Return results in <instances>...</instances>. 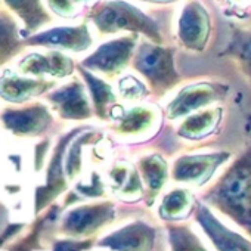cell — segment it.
I'll return each instance as SVG.
<instances>
[{
	"label": "cell",
	"mask_w": 251,
	"mask_h": 251,
	"mask_svg": "<svg viewBox=\"0 0 251 251\" xmlns=\"http://www.w3.org/2000/svg\"><path fill=\"white\" fill-rule=\"evenodd\" d=\"M53 84L55 81H48L45 78H25L14 71H5L0 77V96L14 103H23L46 93Z\"/></svg>",
	"instance_id": "cell-14"
},
{
	"label": "cell",
	"mask_w": 251,
	"mask_h": 251,
	"mask_svg": "<svg viewBox=\"0 0 251 251\" xmlns=\"http://www.w3.org/2000/svg\"><path fill=\"white\" fill-rule=\"evenodd\" d=\"M211 30L213 24L208 9L200 0H186L176 23L179 45L189 52L201 53L208 46Z\"/></svg>",
	"instance_id": "cell-6"
},
{
	"label": "cell",
	"mask_w": 251,
	"mask_h": 251,
	"mask_svg": "<svg viewBox=\"0 0 251 251\" xmlns=\"http://www.w3.org/2000/svg\"><path fill=\"white\" fill-rule=\"evenodd\" d=\"M139 43V34H127L100 45L80 65L92 73L115 78L126 71L133 59V53Z\"/></svg>",
	"instance_id": "cell-5"
},
{
	"label": "cell",
	"mask_w": 251,
	"mask_h": 251,
	"mask_svg": "<svg viewBox=\"0 0 251 251\" xmlns=\"http://www.w3.org/2000/svg\"><path fill=\"white\" fill-rule=\"evenodd\" d=\"M86 2H89V0H73L74 6H77V5H80V3H86Z\"/></svg>",
	"instance_id": "cell-28"
},
{
	"label": "cell",
	"mask_w": 251,
	"mask_h": 251,
	"mask_svg": "<svg viewBox=\"0 0 251 251\" xmlns=\"http://www.w3.org/2000/svg\"><path fill=\"white\" fill-rule=\"evenodd\" d=\"M230 157L232 154L227 151L183 154L173 161L170 175L177 183L202 186L214 176L219 167L230 160Z\"/></svg>",
	"instance_id": "cell-7"
},
{
	"label": "cell",
	"mask_w": 251,
	"mask_h": 251,
	"mask_svg": "<svg viewBox=\"0 0 251 251\" xmlns=\"http://www.w3.org/2000/svg\"><path fill=\"white\" fill-rule=\"evenodd\" d=\"M138 172L145 186V197L148 198V205H152L154 200L169 180V164L161 154L152 152L144 155L138 161Z\"/></svg>",
	"instance_id": "cell-17"
},
{
	"label": "cell",
	"mask_w": 251,
	"mask_h": 251,
	"mask_svg": "<svg viewBox=\"0 0 251 251\" xmlns=\"http://www.w3.org/2000/svg\"><path fill=\"white\" fill-rule=\"evenodd\" d=\"M25 24L28 30H37L52 21L42 5V0H3Z\"/></svg>",
	"instance_id": "cell-22"
},
{
	"label": "cell",
	"mask_w": 251,
	"mask_h": 251,
	"mask_svg": "<svg viewBox=\"0 0 251 251\" xmlns=\"http://www.w3.org/2000/svg\"><path fill=\"white\" fill-rule=\"evenodd\" d=\"M160 124V114L152 105H135L123 109L117 118L114 130L120 136L141 138L152 133Z\"/></svg>",
	"instance_id": "cell-13"
},
{
	"label": "cell",
	"mask_w": 251,
	"mask_h": 251,
	"mask_svg": "<svg viewBox=\"0 0 251 251\" xmlns=\"http://www.w3.org/2000/svg\"><path fill=\"white\" fill-rule=\"evenodd\" d=\"M220 55L232 59L251 84V28H233L230 40Z\"/></svg>",
	"instance_id": "cell-19"
},
{
	"label": "cell",
	"mask_w": 251,
	"mask_h": 251,
	"mask_svg": "<svg viewBox=\"0 0 251 251\" xmlns=\"http://www.w3.org/2000/svg\"><path fill=\"white\" fill-rule=\"evenodd\" d=\"M195 219L217 251H251V241L226 227L207 205H195Z\"/></svg>",
	"instance_id": "cell-8"
},
{
	"label": "cell",
	"mask_w": 251,
	"mask_h": 251,
	"mask_svg": "<svg viewBox=\"0 0 251 251\" xmlns=\"http://www.w3.org/2000/svg\"><path fill=\"white\" fill-rule=\"evenodd\" d=\"M2 120L12 133L20 136H37L43 133L52 121L46 106L30 105L21 109H5Z\"/></svg>",
	"instance_id": "cell-11"
},
{
	"label": "cell",
	"mask_w": 251,
	"mask_h": 251,
	"mask_svg": "<svg viewBox=\"0 0 251 251\" xmlns=\"http://www.w3.org/2000/svg\"><path fill=\"white\" fill-rule=\"evenodd\" d=\"M229 84L214 80H198L183 86L166 105V115L170 121H177L186 115L217 105L229 95Z\"/></svg>",
	"instance_id": "cell-4"
},
{
	"label": "cell",
	"mask_w": 251,
	"mask_h": 251,
	"mask_svg": "<svg viewBox=\"0 0 251 251\" xmlns=\"http://www.w3.org/2000/svg\"><path fill=\"white\" fill-rule=\"evenodd\" d=\"M155 229L144 222H135L103 239V245L117 251H152Z\"/></svg>",
	"instance_id": "cell-16"
},
{
	"label": "cell",
	"mask_w": 251,
	"mask_h": 251,
	"mask_svg": "<svg viewBox=\"0 0 251 251\" xmlns=\"http://www.w3.org/2000/svg\"><path fill=\"white\" fill-rule=\"evenodd\" d=\"M220 2L225 3L229 9H235V11L248 9L251 6V0H220Z\"/></svg>",
	"instance_id": "cell-26"
},
{
	"label": "cell",
	"mask_w": 251,
	"mask_h": 251,
	"mask_svg": "<svg viewBox=\"0 0 251 251\" xmlns=\"http://www.w3.org/2000/svg\"><path fill=\"white\" fill-rule=\"evenodd\" d=\"M251 236V142L202 195Z\"/></svg>",
	"instance_id": "cell-1"
},
{
	"label": "cell",
	"mask_w": 251,
	"mask_h": 251,
	"mask_svg": "<svg viewBox=\"0 0 251 251\" xmlns=\"http://www.w3.org/2000/svg\"><path fill=\"white\" fill-rule=\"evenodd\" d=\"M24 45L18 36L14 18L8 12L0 11V67L20 53Z\"/></svg>",
	"instance_id": "cell-21"
},
{
	"label": "cell",
	"mask_w": 251,
	"mask_h": 251,
	"mask_svg": "<svg viewBox=\"0 0 251 251\" xmlns=\"http://www.w3.org/2000/svg\"><path fill=\"white\" fill-rule=\"evenodd\" d=\"M118 90H120V95L126 100H130V102H138L151 93L150 87L133 75L123 77L118 83Z\"/></svg>",
	"instance_id": "cell-24"
},
{
	"label": "cell",
	"mask_w": 251,
	"mask_h": 251,
	"mask_svg": "<svg viewBox=\"0 0 251 251\" xmlns=\"http://www.w3.org/2000/svg\"><path fill=\"white\" fill-rule=\"evenodd\" d=\"M25 45L56 48L62 50L71 52H83L87 50L93 45V39L87 24H81L77 27H58L42 34H37L24 42Z\"/></svg>",
	"instance_id": "cell-9"
},
{
	"label": "cell",
	"mask_w": 251,
	"mask_h": 251,
	"mask_svg": "<svg viewBox=\"0 0 251 251\" xmlns=\"http://www.w3.org/2000/svg\"><path fill=\"white\" fill-rule=\"evenodd\" d=\"M223 121V108L213 105L200 111H195L182 118L177 126V136L185 141L198 142L217 133Z\"/></svg>",
	"instance_id": "cell-12"
},
{
	"label": "cell",
	"mask_w": 251,
	"mask_h": 251,
	"mask_svg": "<svg viewBox=\"0 0 251 251\" xmlns=\"http://www.w3.org/2000/svg\"><path fill=\"white\" fill-rule=\"evenodd\" d=\"M20 71L23 75H33V77H45L52 75L55 78H62L74 71V62L71 58L59 53V52H48L45 55L42 53H33L27 58H24L20 64Z\"/></svg>",
	"instance_id": "cell-15"
},
{
	"label": "cell",
	"mask_w": 251,
	"mask_h": 251,
	"mask_svg": "<svg viewBox=\"0 0 251 251\" xmlns=\"http://www.w3.org/2000/svg\"><path fill=\"white\" fill-rule=\"evenodd\" d=\"M89 20L100 34L129 33L144 36L154 43H164L158 23L126 0H105L96 3L89 12Z\"/></svg>",
	"instance_id": "cell-2"
},
{
	"label": "cell",
	"mask_w": 251,
	"mask_h": 251,
	"mask_svg": "<svg viewBox=\"0 0 251 251\" xmlns=\"http://www.w3.org/2000/svg\"><path fill=\"white\" fill-rule=\"evenodd\" d=\"M133 70L145 80L151 93L163 98L177 84L182 83V75L176 68V49L164 43L142 40L138 43L133 53Z\"/></svg>",
	"instance_id": "cell-3"
},
{
	"label": "cell",
	"mask_w": 251,
	"mask_h": 251,
	"mask_svg": "<svg viewBox=\"0 0 251 251\" xmlns=\"http://www.w3.org/2000/svg\"><path fill=\"white\" fill-rule=\"evenodd\" d=\"M78 70H80V73H81V75H83V78L89 87L95 115L99 117L100 120H108L111 115V109L117 100L114 89L111 87V84H108L105 80L95 75L92 71L86 70L84 67L80 65Z\"/></svg>",
	"instance_id": "cell-18"
},
{
	"label": "cell",
	"mask_w": 251,
	"mask_h": 251,
	"mask_svg": "<svg viewBox=\"0 0 251 251\" xmlns=\"http://www.w3.org/2000/svg\"><path fill=\"white\" fill-rule=\"evenodd\" d=\"M172 251H208L186 225H169Z\"/></svg>",
	"instance_id": "cell-23"
},
{
	"label": "cell",
	"mask_w": 251,
	"mask_h": 251,
	"mask_svg": "<svg viewBox=\"0 0 251 251\" xmlns=\"http://www.w3.org/2000/svg\"><path fill=\"white\" fill-rule=\"evenodd\" d=\"M49 5L61 17H71L75 12V6L73 0H49Z\"/></svg>",
	"instance_id": "cell-25"
},
{
	"label": "cell",
	"mask_w": 251,
	"mask_h": 251,
	"mask_svg": "<svg viewBox=\"0 0 251 251\" xmlns=\"http://www.w3.org/2000/svg\"><path fill=\"white\" fill-rule=\"evenodd\" d=\"M48 100L53 103L55 111H58L59 117L65 120H87L95 114L84 86L80 81H73L59 87L48 95Z\"/></svg>",
	"instance_id": "cell-10"
},
{
	"label": "cell",
	"mask_w": 251,
	"mask_h": 251,
	"mask_svg": "<svg viewBox=\"0 0 251 251\" xmlns=\"http://www.w3.org/2000/svg\"><path fill=\"white\" fill-rule=\"evenodd\" d=\"M195 205L194 194L188 188H175L163 198L158 213L161 219L175 222L188 217Z\"/></svg>",
	"instance_id": "cell-20"
},
{
	"label": "cell",
	"mask_w": 251,
	"mask_h": 251,
	"mask_svg": "<svg viewBox=\"0 0 251 251\" xmlns=\"http://www.w3.org/2000/svg\"><path fill=\"white\" fill-rule=\"evenodd\" d=\"M145 3H151V5H172L176 2H180V0H142Z\"/></svg>",
	"instance_id": "cell-27"
}]
</instances>
